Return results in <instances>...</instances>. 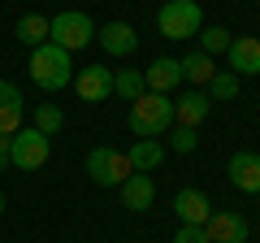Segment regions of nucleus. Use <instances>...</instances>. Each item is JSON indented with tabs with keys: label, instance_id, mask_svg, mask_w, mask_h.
<instances>
[{
	"label": "nucleus",
	"instance_id": "f257e3e1",
	"mask_svg": "<svg viewBox=\"0 0 260 243\" xmlns=\"http://www.w3.org/2000/svg\"><path fill=\"white\" fill-rule=\"evenodd\" d=\"M174 126V100L160 92H143L139 100H130V131L139 139H160Z\"/></svg>",
	"mask_w": 260,
	"mask_h": 243
},
{
	"label": "nucleus",
	"instance_id": "f03ea898",
	"mask_svg": "<svg viewBox=\"0 0 260 243\" xmlns=\"http://www.w3.org/2000/svg\"><path fill=\"white\" fill-rule=\"evenodd\" d=\"M30 83L44 87V92H61V87L74 83V66H70V52L56 44H39L30 48Z\"/></svg>",
	"mask_w": 260,
	"mask_h": 243
},
{
	"label": "nucleus",
	"instance_id": "7ed1b4c3",
	"mask_svg": "<svg viewBox=\"0 0 260 243\" xmlns=\"http://www.w3.org/2000/svg\"><path fill=\"white\" fill-rule=\"evenodd\" d=\"M200 26H204V13L195 0H165L156 13V31L165 39H195Z\"/></svg>",
	"mask_w": 260,
	"mask_h": 243
},
{
	"label": "nucleus",
	"instance_id": "20e7f679",
	"mask_svg": "<svg viewBox=\"0 0 260 243\" xmlns=\"http://www.w3.org/2000/svg\"><path fill=\"white\" fill-rule=\"evenodd\" d=\"M91 39H95V26H91V18H87V13H78V9L56 13L52 26H48V44L65 48V52H83Z\"/></svg>",
	"mask_w": 260,
	"mask_h": 243
},
{
	"label": "nucleus",
	"instance_id": "39448f33",
	"mask_svg": "<svg viewBox=\"0 0 260 243\" xmlns=\"http://www.w3.org/2000/svg\"><path fill=\"white\" fill-rule=\"evenodd\" d=\"M48 152H52V139L35 126H22L18 135H9V165L18 169H44Z\"/></svg>",
	"mask_w": 260,
	"mask_h": 243
},
{
	"label": "nucleus",
	"instance_id": "423d86ee",
	"mask_svg": "<svg viewBox=\"0 0 260 243\" xmlns=\"http://www.w3.org/2000/svg\"><path fill=\"white\" fill-rule=\"evenodd\" d=\"M87 174H91V183H100V187H121L135 169H130V157L117 148H95L91 157H87Z\"/></svg>",
	"mask_w": 260,
	"mask_h": 243
},
{
	"label": "nucleus",
	"instance_id": "0eeeda50",
	"mask_svg": "<svg viewBox=\"0 0 260 243\" xmlns=\"http://www.w3.org/2000/svg\"><path fill=\"white\" fill-rule=\"evenodd\" d=\"M70 87L78 92V100L100 104V100H109V96H113V70H104V66H83Z\"/></svg>",
	"mask_w": 260,
	"mask_h": 243
},
{
	"label": "nucleus",
	"instance_id": "6e6552de",
	"mask_svg": "<svg viewBox=\"0 0 260 243\" xmlns=\"http://www.w3.org/2000/svg\"><path fill=\"white\" fill-rule=\"evenodd\" d=\"M174 213H178L182 226H204L208 217H213V204H208V196L200 187H182L174 196Z\"/></svg>",
	"mask_w": 260,
	"mask_h": 243
},
{
	"label": "nucleus",
	"instance_id": "1a4fd4ad",
	"mask_svg": "<svg viewBox=\"0 0 260 243\" xmlns=\"http://www.w3.org/2000/svg\"><path fill=\"white\" fill-rule=\"evenodd\" d=\"M230 183L247 196H260V152H234L230 165H225Z\"/></svg>",
	"mask_w": 260,
	"mask_h": 243
},
{
	"label": "nucleus",
	"instance_id": "9d476101",
	"mask_svg": "<svg viewBox=\"0 0 260 243\" xmlns=\"http://www.w3.org/2000/svg\"><path fill=\"white\" fill-rule=\"evenodd\" d=\"M204 234L208 243H247V222L239 213H217L213 208V217L204 222Z\"/></svg>",
	"mask_w": 260,
	"mask_h": 243
},
{
	"label": "nucleus",
	"instance_id": "9b49d317",
	"mask_svg": "<svg viewBox=\"0 0 260 243\" xmlns=\"http://www.w3.org/2000/svg\"><path fill=\"white\" fill-rule=\"evenodd\" d=\"M178 83H182V66H178V56H156V61L143 70V87H148V92L169 96Z\"/></svg>",
	"mask_w": 260,
	"mask_h": 243
},
{
	"label": "nucleus",
	"instance_id": "f8f14e48",
	"mask_svg": "<svg viewBox=\"0 0 260 243\" xmlns=\"http://www.w3.org/2000/svg\"><path fill=\"white\" fill-rule=\"evenodd\" d=\"M95 39H100V48H104L109 56H130L135 48H139V35H135L130 22H109V26L95 31Z\"/></svg>",
	"mask_w": 260,
	"mask_h": 243
},
{
	"label": "nucleus",
	"instance_id": "ddd939ff",
	"mask_svg": "<svg viewBox=\"0 0 260 243\" xmlns=\"http://www.w3.org/2000/svg\"><path fill=\"white\" fill-rule=\"evenodd\" d=\"M117 191H121V208H130V213H148L152 200H156V183L148 174H130Z\"/></svg>",
	"mask_w": 260,
	"mask_h": 243
},
{
	"label": "nucleus",
	"instance_id": "4468645a",
	"mask_svg": "<svg viewBox=\"0 0 260 243\" xmlns=\"http://www.w3.org/2000/svg\"><path fill=\"white\" fill-rule=\"evenodd\" d=\"M230 74H260V39L256 35H239L230 39Z\"/></svg>",
	"mask_w": 260,
	"mask_h": 243
},
{
	"label": "nucleus",
	"instance_id": "2eb2a0df",
	"mask_svg": "<svg viewBox=\"0 0 260 243\" xmlns=\"http://www.w3.org/2000/svg\"><path fill=\"white\" fill-rule=\"evenodd\" d=\"M22 117H26V104H22V92L13 83H0V135H18Z\"/></svg>",
	"mask_w": 260,
	"mask_h": 243
},
{
	"label": "nucleus",
	"instance_id": "dca6fc26",
	"mask_svg": "<svg viewBox=\"0 0 260 243\" xmlns=\"http://www.w3.org/2000/svg\"><path fill=\"white\" fill-rule=\"evenodd\" d=\"M208 109H213V100H208L204 92H182V100H174V122L195 131V126L208 117Z\"/></svg>",
	"mask_w": 260,
	"mask_h": 243
},
{
	"label": "nucleus",
	"instance_id": "f3484780",
	"mask_svg": "<svg viewBox=\"0 0 260 243\" xmlns=\"http://www.w3.org/2000/svg\"><path fill=\"white\" fill-rule=\"evenodd\" d=\"M126 157H130V169H135V174H152V169L165 161V148H160V139H135V148H130Z\"/></svg>",
	"mask_w": 260,
	"mask_h": 243
},
{
	"label": "nucleus",
	"instance_id": "a211bd4d",
	"mask_svg": "<svg viewBox=\"0 0 260 243\" xmlns=\"http://www.w3.org/2000/svg\"><path fill=\"white\" fill-rule=\"evenodd\" d=\"M48 26H52V18H44V13H26V18H18L13 35H18L26 48H39V44H48Z\"/></svg>",
	"mask_w": 260,
	"mask_h": 243
},
{
	"label": "nucleus",
	"instance_id": "6ab92c4d",
	"mask_svg": "<svg viewBox=\"0 0 260 243\" xmlns=\"http://www.w3.org/2000/svg\"><path fill=\"white\" fill-rule=\"evenodd\" d=\"M178 66H182L186 83H204V87H208V78L217 74V66H213V56H208V52H191V56H182Z\"/></svg>",
	"mask_w": 260,
	"mask_h": 243
},
{
	"label": "nucleus",
	"instance_id": "aec40b11",
	"mask_svg": "<svg viewBox=\"0 0 260 243\" xmlns=\"http://www.w3.org/2000/svg\"><path fill=\"white\" fill-rule=\"evenodd\" d=\"M143 92H148V87H143V70H121V74H113V96L139 100Z\"/></svg>",
	"mask_w": 260,
	"mask_h": 243
},
{
	"label": "nucleus",
	"instance_id": "412c9836",
	"mask_svg": "<svg viewBox=\"0 0 260 243\" xmlns=\"http://www.w3.org/2000/svg\"><path fill=\"white\" fill-rule=\"evenodd\" d=\"M195 39H200V52H208V56H213V52H225L234 35H230L225 26H200V35H195Z\"/></svg>",
	"mask_w": 260,
	"mask_h": 243
},
{
	"label": "nucleus",
	"instance_id": "4be33fe9",
	"mask_svg": "<svg viewBox=\"0 0 260 243\" xmlns=\"http://www.w3.org/2000/svg\"><path fill=\"white\" fill-rule=\"evenodd\" d=\"M234 96H239V74L221 70V74L208 78V100H234Z\"/></svg>",
	"mask_w": 260,
	"mask_h": 243
},
{
	"label": "nucleus",
	"instance_id": "5701e85b",
	"mask_svg": "<svg viewBox=\"0 0 260 243\" xmlns=\"http://www.w3.org/2000/svg\"><path fill=\"white\" fill-rule=\"evenodd\" d=\"M61 126H65V113L56 109V104H39V109H35V131H44L48 139H52Z\"/></svg>",
	"mask_w": 260,
	"mask_h": 243
},
{
	"label": "nucleus",
	"instance_id": "b1692460",
	"mask_svg": "<svg viewBox=\"0 0 260 243\" xmlns=\"http://www.w3.org/2000/svg\"><path fill=\"white\" fill-rule=\"evenodd\" d=\"M200 148V135L191 131V126H174L169 131V152H178V157H186V152Z\"/></svg>",
	"mask_w": 260,
	"mask_h": 243
},
{
	"label": "nucleus",
	"instance_id": "393cba45",
	"mask_svg": "<svg viewBox=\"0 0 260 243\" xmlns=\"http://www.w3.org/2000/svg\"><path fill=\"white\" fill-rule=\"evenodd\" d=\"M174 243H208V234H204V226H178Z\"/></svg>",
	"mask_w": 260,
	"mask_h": 243
},
{
	"label": "nucleus",
	"instance_id": "a878e982",
	"mask_svg": "<svg viewBox=\"0 0 260 243\" xmlns=\"http://www.w3.org/2000/svg\"><path fill=\"white\" fill-rule=\"evenodd\" d=\"M0 169H9V135H0Z\"/></svg>",
	"mask_w": 260,
	"mask_h": 243
},
{
	"label": "nucleus",
	"instance_id": "bb28decb",
	"mask_svg": "<svg viewBox=\"0 0 260 243\" xmlns=\"http://www.w3.org/2000/svg\"><path fill=\"white\" fill-rule=\"evenodd\" d=\"M0 213H5V191H0Z\"/></svg>",
	"mask_w": 260,
	"mask_h": 243
}]
</instances>
